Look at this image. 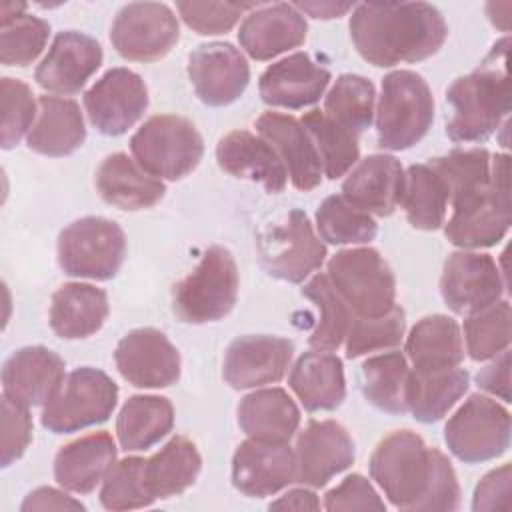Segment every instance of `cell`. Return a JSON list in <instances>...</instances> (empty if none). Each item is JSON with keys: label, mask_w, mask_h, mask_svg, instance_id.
Here are the masks:
<instances>
[{"label": "cell", "mask_w": 512, "mask_h": 512, "mask_svg": "<svg viewBox=\"0 0 512 512\" xmlns=\"http://www.w3.org/2000/svg\"><path fill=\"white\" fill-rule=\"evenodd\" d=\"M370 476L398 510H456L460 486L450 460L416 432L396 430L370 456Z\"/></svg>", "instance_id": "1"}, {"label": "cell", "mask_w": 512, "mask_h": 512, "mask_svg": "<svg viewBox=\"0 0 512 512\" xmlns=\"http://www.w3.org/2000/svg\"><path fill=\"white\" fill-rule=\"evenodd\" d=\"M348 28L356 52L378 68L426 60L448 36L442 12L428 2H362Z\"/></svg>", "instance_id": "2"}, {"label": "cell", "mask_w": 512, "mask_h": 512, "mask_svg": "<svg viewBox=\"0 0 512 512\" xmlns=\"http://www.w3.org/2000/svg\"><path fill=\"white\" fill-rule=\"evenodd\" d=\"M508 44V36L498 40L474 72L456 78L448 86L446 134L452 142H484L508 116Z\"/></svg>", "instance_id": "3"}, {"label": "cell", "mask_w": 512, "mask_h": 512, "mask_svg": "<svg viewBox=\"0 0 512 512\" xmlns=\"http://www.w3.org/2000/svg\"><path fill=\"white\" fill-rule=\"evenodd\" d=\"M510 222V158L496 154L490 158V186L452 202L444 234L462 250L488 248L506 236Z\"/></svg>", "instance_id": "4"}, {"label": "cell", "mask_w": 512, "mask_h": 512, "mask_svg": "<svg viewBox=\"0 0 512 512\" xmlns=\"http://www.w3.org/2000/svg\"><path fill=\"white\" fill-rule=\"evenodd\" d=\"M434 122V98L426 80L412 70H394L382 78L376 110V134L382 150H408Z\"/></svg>", "instance_id": "5"}, {"label": "cell", "mask_w": 512, "mask_h": 512, "mask_svg": "<svg viewBox=\"0 0 512 512\" xmlns=\"http://www.w3.org/2000/svg\"><path fill=\"white\" fill-rule=\"evenodd\" d=\"M238 298V268L230 250L210 246L198 266L172 292V310L186 324H208L228 316Z\"/></svg>", "instance_id": "6"}, {"label": "cell", "mask_w": 512, "mask_h": 512, "mask_svg": "<svg viewBox=\"0 0 512 512\" xmlns=\"http://www.w3.org/2000/svg\"><path fill=\"white\" fill-rule=\"evenodd\" d=\"M130 150L138 166L154 178L180 180L200 164L204 140L188 118L158 114L134 132Z\"/></svg>", "instance_id": "7"}, {"label": "cell", "mask_w": 512, "mask_h": 512, "mask_svg": "<svg viewBox=\"0 0 512 512\" xmlns=\"http://www.w3.org/2000/svg\"><path fill=\"white\" fill-rule=\"evenodd\" d=\"M326 276L352 316L374 318L394 306L396 278L376 248L336 252L328 260Z\"/></svg>", "instance_id": "8"}, {"label": "cell", "mask_w": 512, "mask_h": 512, "mask_svg": "<svg viewBox=\"0 0 512 512\" xmlns=\"http://www.w3.org/2000/svg\"><path fill=\"white\" fill-rule=\"evenodd\" d=\"M126 256V236L120 224L102 216H84L58 236V266L66 276L110 280Z\"/></svg>", "instance_id": "9"}, {"label": "cell", "mask_w": 512, "mask_h": 512, "mask_svg": "<svg viewBox=\"0 0 512 512\" xmlns=\"http://www.w3.org/2000/svg\"><path fill=\"white\" fill-rule=\"evenodd\" d=\"M118 402L116 382L102 370H72L42 410V426L54 434H70L106 422Z\"/></svg>", "instance_id": "10"}, {"label": "cell", "mask_w": 512, "mask_h": 512, "mask_svg": "<svg viewBox=\"0 0 512 512\" xmlns=\"http://www.w3.org/2000/svg\"><path fill=\"white\" fill-rule=\"evenodd\" d=\"M262 268L278 280L300 284L326 260V246L316 236L308 216L294 208L282 222L262 230L256 238Z\"/></svg>", "instance_id": "11"}, {"label": "cell", "mask_w": 512, "mask_h": 512, "mask_svg": "<svg viewBox=\"0 0 512 512\" xmlns=\"http://www.w3.org/2000/svg\"><path fill=\"white\" fill-rule=\"evenodd\" d=\"M510 412L484 394H470L444 426L448 450L466 464L488 462L510 446Z\"/></svg>", "instance_id": "12"}, {"label": "cell", "mask_w": 512, "mask_h": 512, "mask_svg": "<svg viewBox=\"0 0 512 512\" xmlns=\"http://www.w3.org/2000/svg\"><path fill=\"white\" fill-rule=\"evenodd\" d=\"M180 26L172 8L160 2H130L110 26L114 50L132 62H156L178 42Z\"/></svg>", "instance_id": "13"}, {"label": "cell", "mask_w": 512, "mask_h": 512, "mask_svg": "<svg viewBox=\"0 0 512 512\" xmlns=\"http://www.w3.org/2000/svg\"><path fill=\"white\" fill-rule=\"evenodd\" d=\"M90 124L104 136H120L132 128L148 108L144 80L128 68H110L84 94Z\"/></svg>", "instance_id": "14"}, {"label": "cell", "mask_w": 512, "mask_h": 512, "mask_svg": "<svg viewBox=\"0 0 512 512\" xmlns=\"http://www.w3.org/2000/svg\"><path fill=\"white\" fill-rule=\"evenodd\" d=\"M440 294L454 314L468 316L502 300V272L490 254L452 252L442 268Z\"/></svg>", "instance_id": "15"}, {"label": "cell", "mask_w": 512, "mask_h": 512, "mask_svg": "<svg viewBox=\"0 0 512 512\" xmlns=\"http://www.w3.org/2000/svg\"><path fill=\"white\" fill-rule=\"evenodd\" d=\"M114 362L122 378L136 388H168L180 378V352L156 328H136L120 338Z\"/></svg>", "instance_id": "16"}, {"label": "cell", "mask_w": 512, "mask_h": 512, "mask_svg": "<svg viewBox=\"0 0 512 512\" xmlns=\"http://www.w3.org/2000/svg\"><path fill=\"white\" fill-rule=\"evenodd\" d=\"M188 78L202 104L220 108L244 94L250 82V66L232 44L208 42L190 52Z\"/></svg>", "instance_id": "17"}, {"label": "cell", "mask_w": 512, "mask_h": 512, "mask_svg": "<svg viewBox=\"0 0 512 512\" xmlns=\"http://www.w3.org/2000/svg\"><path fill=\"white\" fill-rule=\"evenodd\" d=\"M296 482V454L288 442L248 438L232 456V484L250 498L272 496Z\"/></svg>", "instance_id": "18"}, {"label": "cell", "mask_w": 512, "mask_h": 512, "mask_svg": "<svg viewBox=\"0 0 512 512\" xmlns=\"http://www.w3.org/2000/svg\"><path fill=\"white\" fill-rule=\"evenodd\" d=\"M296 482L322 488L354 462V442L336 420H310L296 438Z\"/></svg>", "instance_id": "19"}, {"label": "cell", "mask_w": 512, "mask_h": 512, "mask_svg": "<svg viewBox=\"0 0 512 512\" xmlns=\"http://www.w3.org/2000/svg\"><path fill=\"white\" fill-rule=\"evenodd\" d=\"M294 356V342L280 336L250 334L230 342L222 376L234 390H248L282 380Z\"/></svg>", "instance_id": "20"}, {"label": "cell", "mask_w": 512, "mask_h": 512, "mask_svg": "<svg viewBox=\"0 0 512 512\" xmlns=\"http://www.w3.org/2000/svg\"><path fill=\"white\" fill-rule=\"evenodd\" d=\"M102 58V46L96 38L84 32L64 30L54 36L48 54L34 72V80L46 92L76 94L96 74Z\"/></svg>", "instance_id": "21"}, {"label": "cell", "mask_w": 512, "mask_h": 512, "mask_svg": "<svg viewBox=\"0 0 512 512\" xmlns=\"http://www.w3.org/2000/svg\"><path fill=\"white\" fill-rule=\"evenodd\" d=\"M64 360L46 346H24L2 366V396L26 408L46 406L64 382Z\"/></svg>", "instance_id": "22"}, {"label": "cell", "mask_w": 512, "mask_h": 512, "mask_svg": "<svg viewBox=\"0 0 512 512\" xmlns=\"http://www.w3.org/2000/svg\"><path fill=\"white\" fill-rule=\"evenodd\" d=\"M330 72L316 64L306 52L290 54L270 64L258 82L264 104L298 110L320 100L330 84Z\"/></svg>", "instance_id": "23"}, {"label": "cell", "mask_w": 512, "mask_h": 512, "mask_svg": "<svg viewBox=\"0 0 512 512\" xmlns=\"http://www.w3.org/2000/svg\"><path fill=\"white\" fill-rule=\"evenodd\" d=\"M306 32L308 24L294 4H260L242 20L238 42L250 58L272 60L304 44Z\"/></svg>", "instance_id": "24"}, {"label": "cell", "mask_w": 512, "mask_h": 512, "mask_svg": "<svg viewBox=\"0 0 512 512\" xmlns=\"http://www.w3.org/2000/svg\"><path fill=\"white\" fill-rule=\"evenodd\" d=\"M256 130L278 152L292 184L298 190L308 192L320 186L324 174L322 162L300 120L290 114L264 112L256 120Z\"/></svg>", "instance_id": "25"}, {"label": "cell", "mask_w": 512, "mask_h": 512, "mask_svg": "<svg viewBox=\"0 0 512 512\" xmlns=\"http://www.w3.org/2000/svg\"><path fill=\"white\" fill-rule=\"evenodd\" d=\"M404 190V168L388 154H370L360 160L342 182V198L352 206L390 216L398 208Z\"/></svg>", "instance_id": "26"}, {"label": "cell", "mask_w": 512, "mask_h": 512, "mask_svg": "<svg viewBox=\"0 0 512 512\" xmlns=\"http://www.w3.org/2000/svg\"><path fill=\"white\" fill-rule=\"evenodd\" d=\"M216 160L224 172L258 182L270 194L286 188L288 170L278 152L262 136L248 130H232L222 136L216 146Z\"/></svg>", "instance_id": "27"}, {"label": "cell", "mask_w": 512, "mask_h": 512, "mask_svg": "<svg viewBox=\"0 0 512 512\" xmlns=\"http://www.w3.org/2000/svg\"><path fill=\"white\" fill-rule=\"evenodd\" d=\"M116 442L104 430L64 444L54 458L56 482L74 494H90L116 464Z\"/></svg>", "instance_id": "28"}, {"label": "cell", "mask_w": 512, "mask_h": 512, "mask_svg": "<svg viewBox=\"0 0 512 512\" xmlns=\"http://www.w3.org/2000/svg\"><path fill=\"white\" fill-rule=\"evenodd\" d=\"M96 190L106 204L126 212L152 208L166 194L162 180L142 170L138 162L124 152H114L100 162L96 170Z\"/></svg>", "instance_id": "29"}, {"label": "cell", "mask_w": 512, "mask_h": 512, "mask_svg": "<svg viewBox=\"0 0 512 512\" xmlns=\"http://www.w3.org/2000/svg\"><path fill=\"white\" fill-rule=\"evenodd\" d=\"M84 140L86 126L76 100L48 94L38 98V116L26 136L32 152L60 158L76 152Z\"/></svg>", "instance_id": "30"}, {"label": "cell", "mask_w": 512, "mask_h": 512, "mask_svg": "<svg viewBox=\"0 0 512 512\" xmlns=\"http://www.w3.org/2000/svg\"><path fill=\"white\" fill-rule=\"evenodd\" d=\"M288 386L298 396L304 410H336L346 398L342 360L322 350L304 352L290 370Z\"/></svg>", "instance_id": "31"}, {"label": "cell", "mask_w": 512, "mask_h": 512, "mask_svg": "<svg viewBox=\"0 0 512 512\" xmlns=\"http://www.w3.org/2000/svg\"><path fill=\"white\" fill-rule=\"evenodd\" d=\"M108 312V296L102 288L68 282L52 294L50 328L64 340L88 338L104 326Z\"/></svg>", "instance_id": "32"}, {"label": "cell", "mask_w": 512, "mask_h": 512, "mask_svg": "<svg viewBox=\"0 0 512 512\" xmlns=\"http://www.w3.org/2000/svg\"><path fill=\"white\" fill-rule=\"evenodd\" d=\"M236 416L242 432L258 440L290 442L300 426V410L282 388H262L246 394Z\"/></svg>", "instance_id": "33"}, {"label": "cell", "mask_w": 512, "mask_h": 512, "mask_svg": "<svg viewBox=\"0 0 512 512\" xmlns=\"http://www.w3.org/2000/svg\"><path fill=\"white\" fill-rule=\"evenodd\" d=\"M468 386L470 374L458 366L426 372L410 370L406 382V410L422 424L438 422L464 396Z\"/></svg>", "instance_id": "34"}, {"label": "cell", "mask_w": 512, "mask_h": 512, "mask_svg": "<svg viewBox=\"0 0 512 512\" xmlns=\"http://www.w3.org/2000/svg\"><path fill=\"white\" fill-rule=\"evenodd\" d=\"M406 356L414 370L424 372L460 366L464 344L458 322L446 314L420 318L406 338Z\"/></svg>", "instance_id": "35"}, {"label": "cell", "mask_w": 512, "mask_h": 512, "mask_svg": "<svg viewBox=\"0 0 512 512\" xmlns=\"http://www.w3.org/2000/svg\"><path fill=\"white\" fill-rule=\"evenodd\" d=\"M200 468L202 456L196 444L184 436H174L146 460L144 480L156 500H166L190 488Z\"/></svg>", "instance_id": "36"}, {"label": "cell", "mask_w": 512, "mask_h": 512, "mask_svg": "<svg viewBox=\"0 0 512 512\" xmlns=\"http://www.w3.org/2000/svg\"><path fill=\"white\" fill-rule=\"evenodd\" d=\"M174 426V406L164 396H130L118 418L116 436L126 452L148 450L160 442Z\"/></svg>", "instance_id": "37"}, {"label": "cell", "mask_w": 512, "mask_h": 512, "mask_svg": "<svg viewBox=\"0 0 512 512\" xmlns=\"http://www.w3.org/2000/svg\"><path fill=\"white\" fill-rule=\"evenodd\" d=\"M450 190L430 164H412L404 174L402 208L410 226L438 230L446 222Z\"/></svg>", "instance_id": "38"}, {"label": "cell", "mask_w": 512, "mask_h": 512, "mask_svg": "<svg viewBox=\"0 0 512 512\" xmlns=\"http://www.w3.org/2000/svg\"><path fill=\"white\" fill-rule=\"evenodd\" d=\"M408 360L402 352H386L368 358L360 370V386L364 398L378 410L404 414Z\"/></svg>", "instance_id": "39"}, {"label": "cell", "mask_w": 512, "mask_h": 512, "mask_svg": "<svg viewBox=\"0 0 512 512\" xmlns=\"http://www.w3.org/2000/svg\"><path fill=\"white\" fill-rule=\"evenodd\" d=\"M374 84L360 74H342L336 78L324 98V114L338 126L360 136L374 120Z\"/></svg>", "instance_id": "40"}, {"label": "cell", "mask_w": 512, "mask_h": 512, "mask_svg": "<svg viewBox=\"0 0 512 512\" xmlns=\"http://www.w3.org/2000/svg\"><path fill=\"white\" fill-rule=\"evenodd\" d=\"M300 122L318 150L326 178L336 180L358 162V136L332 122L322 110L314 108L306 112Z\"/></svg>", "instance_id": "41"}, {"label": "cell", "mask_w": 512, "mask_h": 512, "mask_svg": "<svg viewBox=\"0 0 512 512\" xmlns=\"http://www.w3.org/2000/svg\"><path fill=\"white\" fill-rule=\"evenodd\" d=\"M302 296L312 300L320 310V320L312 330V334L308 336V344L314 350H322V352L338 350L352 322L350 308L332 288L326 274H316L308 284H304Z\"/></svg>", "instance_id": "42"}, {"label": "cell", "mask_w": 512, "mask_h": 512, "mask_svg": "<svg viewBox=\"0 0 512 512\" xmlns=\"http://www.w3.org/2000/svg\"><path fill=\"white\" fill-rule=\"evenodd\" d=\"M316 230L330 244H364L370 242L378 226L374 218L352 206L340 196H328L316 210Z\"/></svg>", "instance_id": "43"}, {"label": "cell", "mask_w": 512, "mask_h": 512, "mask_svg": "<svg viewBox=\"0 0 512 512\" xmlns=\"http://www.w3.org/2000/svg\"><path fill=\"white\" fill-rule=\"evenodd\" d=\"M448 184L450 202L490 186V154L486 148H454L428 162Z\"/></svg>", "instance_id": "44"}, {"label": "cell", "mask_w": 512, "mask_h": 512, "mask_svg": "<svg viewBox=\"0 0 512 512\" xmlns=\"http://www.w3.org/2000/svg\"><path fill=\"white\" fill-rule=\"evenodd\" d=\"M466 352L472 360L484 362L508 350L510 344V304L498 300L464 320Z\"/></svg>", "instance_id": "45"}, {"label": "cell", "mask_w": 512, "mask_h": 512, "mask_svg": "<svg viewBox=\"0 0 512 512\" xmlns=\"http://www.w3.org/2000/svg\"><path fill=\"white\" fill-rule=\"evenodd\" d=\"M144 466L146 460L138 456H128L116 462L102 480L100 504L106 510L114 512L152 506L156 498L148 492L144 480Z\"/></svg>", "instance_id": "46"}, {"label": "cell", "mask_w": 512, "mask_h": 512, "mask_svg": "<svg viewBox=\"0 0 512 512\" xmlns=\"http://www.w3.org/2000/svg\"><path fill=\"white\" fill-rule=\"evenodd\" d=\"M0 62L4 66L26 68L44 50L50 24L32 14H20L0 20Z\"/></svg>", "instance_id": "47"}, {"label": "cell", "mask_w": 512, "mask_h": 512, "mask_svg": "<svg viewBox=\"0 0 512 512\" xmlns=\"http://www.w3.org/2000/svg\"><path fill=\"white\" fill-rule=\"evenodd\" d=\"M404 330H406V314L396 304L382 316H374V318L352 316L348 334L344 338L346 356L358 358L376 350L394 348L402 342Z\"/></svg>", "instance_id": "48"}, {"label": "cell", "mask_w": 512, "mask_h": 512, "mask_svg": "<svg viewBox=\"0 0 512 512\" xmlns=\"http://www.w3.org/2000/svg\"><path fill=\"white\" fill-rule=\"evenodd\" d=\"M2 92V148L12 150L24 136H28L38 110L30 86L18 78L4 76L0 80Z\"/></svg>", "instance_id": "49"}, {"label": "cell", "mask_w": 512, "mask_h": 512, "mask_svg": "<svg viewBox=\"0 0 512 512\" xmlns=\"http://www.w3.org/2000/svg\"><path fill=\"white\" fill-rule=\"evenodd\" d=\"M260 4L250 2H176V10L184 24L202 36L224 34L234 28L240 16Z\"/></svg>", "instance_id": "50"}, {"label": "cell", "mask_w": 512, "mask_h": 512, "mask_svg": "<svg viewBox=\"0 0 512 512\" xmlns=\"http://www.w3.org/2000/svg\"><path fill=\"white\" fill-rule=\"evenodd\" d=\"M30 442H32V418L28 408L2 396V442H0L2 468H8L12 462L22 458Z\"/></svg>", "instance_id": "51"}, {"label": "cell", "mask_w": 512, "mask_h": 512, "mask_svg": "<svg viewBox=\"0 0 512 512\" xmlns=\"http://www.w3.org/2000/svg\"><path fill=\"white\" fill-rule=\"evenodd\" d=\"M324 508L336 510H386L384 500L362 474L346 476L338 486L330 488L324 496Z\"/></svg>", "instance_id": "52"}, {"label": "cell", "mask_w": 512, "mask_h": 512, "mask_svg": "<svg viewBox=\"0 0 512 512\" xmlns=\"http://www.w3.org/2000/svg\"><path fill=\"white\" fill-rule=\"evenodd\" d=\"M510 492H512V468L502 464L488 474L474 488L472 510L490 512V510H510Z\"/></svg>", "instance_id": "53"}, {"label": "cell", "mask_w": 512, "mask_h": 512, "mask_svg": "<svg viewBox=\"0 0 512 512\" xmlns=\"http://www.w3.org/2000/svg\"><path fill=\"white\" fill-rule=\"evenodd\" d=\"M476 384L484 392L510 402V352H500L492 364L484 366L476 374Z\"/></svg>", "instance_id": "54"}, {"label": "cell", "mask_w": 512, "mask_h": 512, "mask_svg": "<svg viewBox=\"0 0 512 512\" xmlns=\"http://www.w3.org/2000/svg\"><path fill=\"white\" fill-rule=\"evenodd\" d=\"M22 512L32 510H86V506L64 490L52 486H40L32 490L20 504Z\"/></svg>", "instance_id": "55"}, {"label": "cell", "mask_w": 512, "mask_h": 512, "mask_svg": "<svg viewBox=\"0 0 512 512\" xmlns=\"http://www.w3.org/2000/svg\"><path fill=\"white\" fill-rule=\"evenodd\" d=\"M270 510H320V500L308 488H294L270 502Z\"/></svg>", "instance_id": "56"}, {"label": "cell", "mask_w": 512, "mask_h": 512, "mask_svg": "<svg viewBox=\"0 0 512 512\" xmlns=\"http://www.w3.org/2000/svg\"><path fill=\"white\" fill-rule=\"evenodd\" d=\"M356 4H336V2H296L294 8L298 12H304L312 18H322V20H332L340 18L348 12L354 10Z\"/></svg>", "instance_id": "57"}]
</instances>
